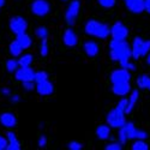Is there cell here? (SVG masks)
<instances>
[{"mask_svg": "<svg viewBox=\"0 0 150 150\" xmlns=\"http://www.w3.org/2000/svg\"><path fill=\"white\" fill-rule=\"evenodd\" d=\"M109 57L112 60L119 61L122 69L134 70V65L130 62L131 55V47L125 40H112L109 43Z\"/></svg>", "mask_w": 150, "mask_h": 150, "instance_id": "1", "label": "cell"}, {"mask_svg": "<svg viewBox=\"0 0 150 150\" xmlns=\"http://www.w3.org/2000/svg\"><path fill=\"white\" fill-rule=\"evenodd\" d=\"M84 30L88 35L97 37V39H107V37L110 35V28L107 25V24L101 23L96 19H90V21L86 22Z\"/></svg>", "mask_w": 150, "mask_h": 150, "instance_id": "2", "label": "cell"}, {"mask_svg": "<svg viewBox=\"0 0 150 150\" xmlns=\"http://www.w3.org/2000/svg\"><path fill=\"white\" fill-rule=\"evenodd\" d=\"M106 119H107V124L110 127H114V129H120L121 126L125 125V122H126L124 110H121L117 107L109 112V113L107 114Z\"/></svg>", "mask_w": 150, "mask_h": 150, "instance_id": "3", "label": "cell"}, {"mask_svg": "<svg viewBox=\"0 0 150 150\" xmlns=\"http://www.w3.org/2000/svg\"><path fill=\"white\" fill-rule=\"evenodd\" d=\"M28 29V22L21 16H15L10 19V30L18 35L22 33H25Z\"/></svg>", "mask_w": 150, "mask_h": 150, "instance_id": "4", "label": "cell"}, {"mask_svg": "<svg viewBox=\"0 0 150 150\" xmlns=\"http://www.w3.org/2000/svg\"><path fill=\"white\" fill-rule=\"evenodd\" d=\"M125 132H126L127 139H145L148 138V133L143 130H137L133 122H125L124 125Z\"/></svg>", "mask_w": 150, "mask_h": 150, "instance_id": "5", "label": "cell"}, {"mask_svg": "<svg viewBox=\"0 0 150 150\" xmlns=\"http://www.w3.org/2000/svg\"><path fill=\"white\" fill-rule=\"evenodd\" d=\"M49 10H51V5L47 0H34L31 4V12L39 17L46 16Z\"/></svg>", "mask_w": 150, "mask_h": 150, "instance_id": "6", "label": "cell"}, {"mask_svg": "<svg viewBox=\"0 0 150 150\" xmlns=\"http://www.w3.org/2000/svg\"><path fill=\"white\" fill-rule=\"evenodd\" d=\"M79 10H81V3L78 1V0H72L71 4L67 7L66 13H65V18H66V22L69 24H71V25L74 24L76 18L79 13Z\"/></svg>", "mask_w": 150, "mask_h": 150, "instance_id": "7", "label": "cell"}, {"mask_svg": "<svg viewBox=\"0 0 150 150\" xmlns=\"http://www.w3.org/2000/svg\"><path fill=\"white\" fill-rule=\"evenodd\" d=\"M110 35L114 40H126L129 36V29L121 22H117L110 28Z\"/></svg>", "mask_w": 150, "mask_h": 150, "instance_id": "8", "label": "cell"}, {"mask_svg": "<svg viewBox=\"0 0 150 150\" xmlns=\"http://www.w3.org/2000/svg\"><path fill=\"white\" fill-rule=\"evenodd\" d=\"M110 82L112 83H119V82H130L131 73L126 69H119L110 73Z\"/></svg>", "mask_w": 150, "mask_h": 150, "instance_id": "9", "label": "cell"}, {"mask_svg": "<svg viewBox=\"0 0 150 150\" xmlns=\"http://www.w3.org/2000/svg\"><path fill=\"white\" fill-rule=\"evenodd\" d=\"M34 74L35 72L33 69H30V66H21L16 70V79L21 82L34 81Z\"/></svg>", "mask_w": 150, "mask_h": 150, "instance_id": "10", "label": "cell"}, {"mask_svg": "<svg viewBox=\"0 0 150 150\" xmlns=\"http://www.w3.org/2000/svg\"><path fill=\"white\" fill-rule=\"evenodd\" d=\"M0 124L3 125L6 129H12L16 126L17 124V118L13 113H10V112H5V113L0 114Z\"/></svg>", "mask_w": 150, "mask_h": 150, "instance_id": "11", "label": "cell"}, {"mask_svg": "<svg viewBox=\"0 0 150 150\" xmlns=\"http://www.w3.org/2000/svg\"><path fill=\"white\" fill-rule=\"evenodd\" d=\"M35 89H36L37 93H39V95H41V96H47V95L53 94L54 86H53V84H52L51 82L47 79V81H43V82L37 83L36 86H35Z\"/></svg>", "mask_w": 150, "mask_h": 150, "instance_id": "12", "label": "cell"}, {"mask_svg": "<svg viewBox=\"0 0 150 150\" xmlns=\"http://www.w3.org/2000/svg\"><path fill=\"white\" fill-rule=\"evenodd\" d=\"M113 93L117 96H126L131 91V85L130 82H119V83H113V88H112Z\"/></svg>", "mask_w": 150, "mask_h": 150, "instance_id": "13", "label": "cell"}, {"mask_svg": "<svg viewBox=\"0 0 150 150\" xmlns=\"http://www.w3.org/2000/svg\"><path fill=\"white\" fill-rule=\"evenodd\" d=\"M62 42L67 47H74L78 43V37L72 29H67V30H65L64 36H62Z\"/></svg>", "mask_w": 150, "mask_h": 150, "instance_id": "14", "label": "cell"}, {"mask_svg": "<svg viewBox=\"0 0 150 150\" xmlns=\"http://www.w3.org/2000/svg\"><path fill=\"white\" fill-rule=\"evenodd\" d=\"M125 4L133 13H142L144 11V0H125Z\"/></svg>", "mask_w": 150, "mask_h": 150, "instance_id": "15", "label": "cell"}, {"mask_svg": "<svg viewBox=\"0 0 150 150\" xmlns=\"http://www.w3.org/2000/svg\"><path fill=\"white\" fill-rule=\"evenodd\" d=\"M83 49H84L85 54L88 55V57H90V58L96 57V55L98 54V51H100L98 45H97L96 42H94V41H88V42H85Z\"/></svg>", "mask_w": 150, "mask_h": 150, "instance_id": "16", "label": "cell"}, {"mask_svg": "<svg viewBox=\"0 0 150 150\" xmlns=\"http://www.w3.org/2000/svg\"><path fill=\"white\" fill-rule=\"evenodd\" d=\"M6 136H7V148L6 149L7 150H19L21 149V143L17 139L16 134L13 132L8 131L6 133Z\"/></svg>", "mask_w": 150, "mask_h": 150, "instance_id": "17", "label": "cell"}, {"mask_svg": "<svg viewBox=\"0 0 150 150\" xmlns=\"http://www.w3.org/2000/svg\"><path fill=\"white\" fill-rule=\"evenodd\" d=\"M142 43H143V40L141 39V37H134L132 47H131V55H132L133 59H138L141 57Z\"/></svg>", "mask_w": 150, "mask_h": 150, "instance_id": "18", "label": "cell"}, {"mask_svg": "<svg viewBox=\"0 0 150 150\" xmlns=\"http://www.w3.org/2000/svg\"><path fill=\"white\" fill-rule=\"evenodd\" d=\"M138 97H139L138 90H133L131 93V95L127 98V106H126V108H125V114H130L131 112H132L134 105L137 103V101H138Z\"/></svg>", "mask_w": 150, "mask_h": 150, "instance_id": "19", "label": "cell"}, {"mask_svg": "<svg viewBox=\"0 0 150 150\" xmlns=\"http://www.w3.org/2000/svg\"><path fill=\"white\" fill-rule=\"evenodd\" d=\"M96 136L98 139H108L109 136H110V129H109V125H100L96 129Z\"/></svg>", "mask_w": 150, "mask_h": 150, "instance_id": "20", "label": "cell"}, {"mask_svg": "<svg viewBox=\"0 0 150 150\" xmlns=\"http://www.w3.org/2000/svg\"><path fill=\"white\" fill-rule=\"evenodd\" d=\"M16 41L21 45V47H22L23 49L29 48V47L31 46V42H33V41H31V39H30V36H29L28 34H25V33L18 34V35H17Z\"/></svg>", "mask_w": 150, "mask_h": 150, "instance_id": "21", "label": "cell"}, {"mask_svg": "<svg viewBox=\"0 0 150 150\" xmlns=\"http://www.w3.org/2000/svg\"><path fill=\"white\" fill-rule=\"evenodd\" d=\"M137 85H138V88H141V89L150 90V77L148 74H142V76H139L138 79H137Z\"/></svg>", "mask_w": 150, "mask_h": 150, "instance_id": "22", "label": "cell"}, {"mask_svg": "<svg viewBox=\"0 0 150 150\" xmlns=\"http://www.w3.org/2000/svg\"><path fill=\"white\" fill-rule=\"evenodd\" d=\"M8 49H10V53H11L12 57H19L22 54V52H23V48L21 47V45L17 41H12L10 43Z\"/></svg>", "mask_w": 150, "mask_h": 150, "instance_id": "23", "label": "cell"}, {"mask_svg": "<svg viewBox=\"0 0 150 150\" xmlns=\"http://www.w3.org/2000/svg\"><path fill=\"white\" fill-rule=\"evenodd\" d=\"M33 60H34V57L31 54H24L18 59V64L19 66H30Z\"/></svg>", "mask_w": 150, "mask_h": 150, "instance_id": "24", "label": "cell"}, {"mask_svg": "<svg viewBox=\"0 0 150 150\" xmlns=\"http://www.w3.org/2000/svg\"><path fill=\"white\" fill-rule=\"evenodd\" d=\"M132 150H148L149 145L144 142V139H136V142L132 144Z\"/></svg>", "mask_w": 150, "mask_h": 150, "instance_id": "25", "label": "cell"}, {"mask_svg": "<svg viewBox=\"0 0 150 150\" xmlns=\"http://www.w3.org/2000/svg\"><path fill=\"white\" fill-rule=\"evenodd\" d=\"M47 79H48V73L46 71H37L34 74V81L36 83H40V82H43Z\"/></svg>", "mask_w": 150, "mask_h": 150, "instance_id": "26", "label": "cell"}, {"mask_svg": "<svg viewBox=\"0 0 150 150\" xmlns=\"http://www.w3.org/2000/svg\"><path fill=\"white\" fill-rule=\"evenodd\" d=\"M19 64H18V60L15 59H10L6 61V69L8 72H16V70L18 69Z\"/></svg>", "mask_w": 150, "mask_h": 150, "instance_id": "27", "label": "cell"}, {"mask_svg": "<svg viewBox=\"0 0 150 150\" xmlns=\"http://www.w3.org/2000/svg\"><path fill=\"white\" fill-rule=\"evenodd\" d=\"M48 42H47V37L46 39H41V47H40V53L42 57H47L48 55Z\"/></svg>", "mask_w": 150, "mask_h": 150, "instance_id": "28", "label": "cell"}, {"mask_svg": "<svg viewBox=\"0 0 150 150\" xmlns=\"http://www.w3.org/2000/svg\"><path fill=\"white\" fill-rule=\"evenodd\" d=\"M35 34H36V36L39 37L40 40H41V39H46L47 35H48V30H47L45 27H39V28H36Z\"/></svg>", "mask_w": 150, "mask_h": 150, "instance_id": "29", "label": "cell"}, {"mask_svg": "<svg viewBox=\"0 0 150 150\" xmlns=\"http://www.w3.org/2000/svg\"><path fill=\"white\" fill-rule=\"evenodd\" d=\"M118 139H119V142L121 143V144H125L129 139H127V136H126V132H125V129H124V126H121L120 129H119V133H118Z\"/></svg>", "mask_w": 150, "mask_h": 150, "instance_id": "30", "label": "cell"}, {"mask_svg": "<svg viewBox=\"0 0 150 150\" xmlns=\"http://www.w3.org/2000/svg\"><path fill=\"white\" fill-rule=\"evenodd\" d=\"M149 52H150V40H148V41H143V43H142L141 57H145Z\"/></svg>", "mask_w": 150, "mask_h": 150, "instance_id": "31", "label": "cell"}, {"mask_svg": "<svg viewBox=\"0 0 150 150\" xmlns=\"http://www.w3.org/2000/svg\"><path fill=\"white\" fill-rule=\"evenodd\" d=\"M97 1L102 7H106V8H110L115 5V0H97Z\"/></svg>", "mask_w": 150, "mask_h": 150, "instance_id": "32", "label": "cell"}, {"mask_svg": "<svg viewBox=\"0 0 150 150\" xmlns=\"http://www.w3.org/2000/svg\"><path fill=\"white\" fill-rule=\"evenodd\" d=\"M22 85H23V88L25 89L27 91H31L35 89V84H34V81H25V82H22Z\"/></svg>", "mask_w": 150, "mask_h": 150, "instance_id": "33", "label": "cell"}, {"mask_svg": "<svg viewBox=\"0 0 150 150\" xmlns=\"http://www.w3.org/2000/svg\"><path fill=\"white\" fill-rule=\"evenodd\" d=\"M122 148V144L120 142H112L106 146V150H120Z\"/></svg>", "mask_w": 150, "mask_h": 150, "instance_id": "34", "label": "cell"}, {"mask_svg": "<svg viewBox=\"0 0 150 150\" xmlns=\"http://www.w3.org/2000/svg\"><path fill=\"white\" fill-rule=\"evenodd\" d=\"M82 148H83V144L77 141H72L69 143V149H71V150H81Z\"/></svg>", "mask_w": 150, "mask_h": 150, "instance_id": "35", "label": "cell"}, {"mask_svg": "<svg viewBox=\"0 0 150 150\" xmlns=\"http://www.w3.org/2000/svg\"><path fill=\"white\" fill-rule=\"evenodd\" d=\"M126 106H127V98H121L117 105V108L124 110V113H125V108H126Z\"/></svg>", "mask_w": 150, "mask_h": 150, "instance_id": "36", "label": "cell"}, {"mask_svg": "<svg viewBox=\"0 0 150 150\" xmlns=\"http://www.w3.org/2000/svg\"><path fill=\"white\" fill-rule=\"evenodd\" d=\"M7 148V138L0 136V150H4Z\"/></svg>", "mask_w": 150, "mask_h": 150, "instance_id": "37", "label": "cell"}, {"mask_svg": "<svg viewBox=\"0 0 150 150\" xmlns=\"http://www.w3.org/2000/svg\"><path fill=\"white\" fill-rule=\"evenodd\" d=\"M47 145V138H46V136H41L40 138H39V146L43 148Z\"/></svg>", "mask_w": 150, "mask_h": 150, "instance_id": "38", "label": "cell"}, {"mask_svg": "<svg viewBox=\"0 0 150 150\" xmlns=\"http://www.w3.org/2000/svg\"><path fill=\"white\" fill-rule=\"evenodd\" d=\"M144 11L150 15V0H144Z\"/></svg>", "mask_w": 150, "mask_h": 150, "instance_id": "39", "label": "cell"}, {"mask_svg": "<svg viewBox=\"0 0 150 150\" xmlns=\"http://www.w3.org/2000/svg\"><path fill=\"white\" fill-rule=\"evenodd\" d=\"M1 93H3L4 95H8V94H10V89H7V88H4V89L1 90Z\"/></svg>", "mask_w": 150, "mask_h": 150, "instance_id": "40", "label": "cell"}, {"mask_svg": "<svg viewBox=\"0 0 150 150\" xmlns=\"http://www.w3.org/2000/svg\"><path fill=\"white\" fill-rule=\"evenodd\" d=\"M17 101H19V96L18 95H15L13 97H12V102H17Z\"/></svg>", "mask_w": 150, "mask_h": 150, "instance_id": "41", "label": "cell"}, {"mask_svg": "<svg viewBox=\"0 0 150 150\" xmlns=\"http://www.w3.org/2000/svg\"><path fill=\"white\" fill-rule=\"evenodd\" d=\"M145 57H146V62H148V64L150 65V52H149V53H148Z\"/></svg>", "mask_w": 150, "mask_h": 150, "instance_id": "42", "label": "cell"}, {"mask_svg": "<svg viewBox=\"0 0 150 150\" xmlns=\"http://www.w3.org/2000/svg\"><path fill=\"white\" fill-rule=\"evenodd\" d=\"M5 3H6V0H0V8L5 5Z\"/></svg>", "mask_w": 150, "mask_h": 150, "instance_id": "43", "label": "cell"}, {"mask_svg": "<svg viewBox=\"0 0 150 150\" xmlns=\"http://www.w3.org/2000/svg\"><path fill=\"white\" fill-rule=\"evenodd\" d=\"M61 1H69V0H61Z\"/></svg>", "mask_w": 150, "mask_h": 150, "instance_id": "44", "label": "cell"}]
</instances>
